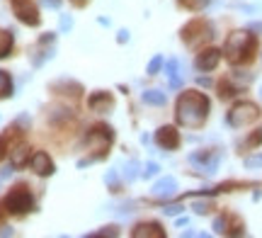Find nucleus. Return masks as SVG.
I'll return each instance as SVG.
<instances>
[{
  "instance_id": "obj_33",
  "label": "nucleus",
  "mask_w": 262,
  "mask_h": 238,
  "mask_svg": "<svg viewBox=\"0 0 262 238\" xmlns=\"http://www.w3.org/2000/svg\"><path fill=\"white\" fill-rule=\"evenodd\" d=\"M260 97H262V90H260Z\"/></svg>"
},
{
  "instance_id": "obj_25",
  "label": "nucleus",
  "mask_w": 262,
  "mask_h": 238,
  "mask_svg": "<svg viewBox=\"0 0 262 238\" xmlns=\"http://www.w3.org/2000/svg\"><path fill=\"white\" fill-rule=\"evenodd\" d=\"M117 233H119V231L114 229V226H107L104 231H97V233H93V236H95V238H100V236H117Z\"/></svg>"
},
{
  "instance_id": "obj_5",
  "label": "nucleus",
  "mask_w": 262,
  "mask_h": 238,
  "mask_svg": "<svg viewBox=\"0 0 262 238\" xmlns=\"http://www.w3.org/2000/svg\"><path fill=\"white\" fill-rule=\"evenodd\" d=\"M257 117H260V110H257L255 102H235L231 107V112H228V124L235 126V129H241V126L253 124Z\"/></svg>"
},
{
  "instance_id": "obj_9",
  "label": "nucleus",
  "mask_w": 262,
  "mask_h": 238,
  "mask_svg": "<svg viewBox=\"0 0 262 238\" xmlns=\"http://www.w3.org/2000/svg\"><path fill=\"white\" fill-rule=\"evenodd\" d=\"M29 165H32V170L37 172V175H41V178H47V175L54 172V161H51L49 153H44V151L34 153V156L29 158Z\"/></svg>"
},
{
  "instance_id": "obj_24",
  "label": "nucleus",
  "mask_w": 262,
  "mask_h": 238,
  "mask_svg": "<svg viewBox=\"0 0 262 238\" xmlns=\"http://www.w3.org/2000/svg\"><path fill=\"white\" fill-rule=\"evenodd\" d=\"M158 165H156V163H148V165H146V170H143V178H153V175H158Z\"/></svg>"
},
{
  "instance_id": "obj_22",
  "label": "nucleus",
  "mask_w": 262,
  "mask_h": 238,
  "mask_svg": "<svg viewBox=\"0 0 262 238\" xmlns=\"http://www.w3.org/2000/svg\"><path fill=\"white\" fill-rule=\"evenodd\" d=\"M219 88H221V97H231V95H235V88L231 85V83H226V80H224V83H221Z\"/></svg>"
},
{
  "instance_id": "obj_3",
  "label": "nucleus",
  "mask_w": 262,
  "mask_h": 238,
  "mask_svg": "<svg viewBox=\"0 0 262 238\" xmlns=\"http://www.w3.org/2000/svg\"><path fill=\"white\" fill-rule=\"evenodd\" d=\"M114 141V134L110 126H104V124H97V126H93L90 132H88V146L95 151L93 161H100V158H104L107 156V151H110V146H112Z\"/></svg>"
},
{
  "instance_id": "obj_29",
  "label": "nucleus",
  "mask_w": 262,
  "mask_h": 238,
  "mask_svg": "<svg viewBox=\"0 0 262 238\" xmlns=\"http://www.w3.org/2000/svg\"><path fill=\"white\" fill-rule=\"evenodd\" d=\"M180 211H182V207H180V204H172V207L165 209V214H180Z\"/></svg>"
},
{
  "instance_id": "obj_12",
  "label": "nucleus",
  "mask_w": 262,
  "mask_h": 238,
  "mask_svg": "<svg viewBox=\"0 0 262 238\" xmlns=\"http://www.w3.org/2000/svg\"><path fill=\"white\" fill-rule=\"evenodd\" d=\"M134 238H165V231L160 224H139L136 229L131 231Z\"/></svg>"
},
{
  "instance_id": "obj_28",
  "label": "nucleus",
  "mask_w": 262,
  "mask_h": 238,
  "mask_svg": "<svg viewBox=\"0 0 262 238\" xmlns=\"http://www.w3.org/2000/svg\"><path fill=\"white\" fill-rule=\"evenodd\" d=\"M47 8H61V0H41Z\"/></svg>"
},
{
  "instance_id": "obj_8",
  "label": "nucleus",
  "mask_w": 262,
  "mask_h": 238,
  "mask_svg": "<svg viewBox=\"0 0 262 238\" xmlns=\"http://www.w3.org/2000/svg\"><path fill=\"white\" fill-rule=\"evenodd\" d=\"M156 143H158L160 148H165V151L178 148V146H180L178 129H175V126H160L158 132H156Z\"/></svg>"
},
{
  "instance_id": "obj_6",
  "label": "nucleus",
  "mask_w": 262,
  "mask_h": 238,
  "mask_svg": "<svg viewBox=\"0 0 262 238\" xmlns=\"http://www.w3.org/2000/svg\"><path fill=\"white\" fill-rule=\"evenodd\" d=\"M211 39V25L206 19H192L187 27L182 29V41L187 47H199Z\"/></svg>"
},
{
  "instance_id": "obj_4",
  "label": "nucleus",
  "mask_w": 262,
  "mask_h": 238,
  "mask_svg": "<svg viewBox=\"0 0 262 238\" xmlns=\"http://www.w3.org/2000/svg\"><path fill=\"white\" fill-rule=\"evenodd\" d=\"M5 207H8L10 214L22 217V214L32 211V207H34V197H32V192H29L25 185H17V187H12V190L8 192V197H5Z\"/></svg>"
},
{
  "instance_id": "obj_10",
  "label": "nucleus",
  "mask_w": 262,
  "mask_h": 238,
  "mask_svg": "<svg viewBox=\"0 0 262 238\" xmlns=\"http://www.w3.org/2000/svg\"><path fill=\"white\" fill-rule=\"evenodd\" d=\"M219 61H221V51H219V49H204V51L196 56L194 66L199 68V71H214V68L219 66Z\"/></svg>"
},
{
  "instance_id": "obj_17",
  "label": "nucleus",
  "mask_w": 262,
  "mask_h": 238,
  "mask_svg": "<svg viewBox=\"0 0 262 238\" xmlns=\"http://www.w3.org/2000/svg\"><path fill=\"white\" fill-rule=\"evenodd\" d=\"M178 71H180V63H178V61H175V58H170V63H168L170 88H180V85H182V78L178 76Z\"/></svg>"
},
{
  "instance_id": "obj_7",
  "label": "nucleus",
  "mask_w": 262,
  "mask_h": 238,
  "mask_svg": "<svg viewBox=\"0 0 262 238\" xmlns=\"http://www.w3.org/2000/svg\"><path fill=\"white\" fill-rule=\"evenodd\" d=\"M12 10L22 25H29V27H37L41 17H39V10L34 5V0H12Z\"/></svg>"
},
{
  "instance_id": "obj_21",
  "label": "nucleus",
  "mask_w": 262,
  "mask_h": 238,
  "mask_svg": "<svg viewBox=\"0 0 262 238\" xmlns=\"http://www.w3.org/2000/svg\"><path fill=\"white\" fill-rule=\"evenodd\" d=\"M209 209H214V204H211V202H196V204H194L196 214H206Z\"/></svg>"
},
{
  "instance_id": "obj_32",
  "label": "nucleus",
  "mask_w": 262,
  "mask_h": 238,
  "mask_svg": "<svg viewBox=\"0 0 262 238\" xmlns=\"http://www.w3.org/2000/svg\"><path fill=\"white\" fill-rule=\"evenodd\" d=\"M73 3H75V5H83V3H85V0H73Z\"/></svg>"
},
{
  "instance_id": "obj_31",
  "label": "nucleus",
  "mask_w": 262,
  "mask_h": 238,
  "mask_svg": "<svg viewBox=\"0 0 262 238\" xmlns=\"http://www.w3.org/2000/svg\"><path fill=\"white\" fill-rule=\"evenodd\" d=\"M5 148H8V146H5V136H0V158L5 156Z\"/></svg>"
},
{
  "instance_id": "obj_27",
  "label": "nucleus",
  "mask_w": 262,
  "mask_h": 238,
  "mask_svg": "<svg viewBox=\"0 0 262 238\" xmlns=\"http://www.w3.org/2000/svg\"><path fill=\"white\" fill-rule=\"evenodd\" d=\"M260 141H262V132H257V134H253V136H250V141H248V143H250V146H257Z\"/></svg>"
},
{
  "instance_id": "obj_1",
  "label": "nucleus",
  "mask_w": 262,
  "mask_h": 238,
  "mask_svg": "<svg viewBox=\"0 0 262 238\" xmlns=\"http://www.w3.org/2000/svg\"><path fill=\"white\" fill-rule=\"evenodd\" d=\"M209 97L204 93H196V90H187L182 93L178 100V107H175V117L182 126L187 129H199L202 124L206 122L209 117Z\"/></svg>"
},
{
  "instance_id": "obj_18",
  "label": "nucleus",
  "mask_w": 262,
  "mask_h": 238,
  "mask_svg": "<svg viewBox=\"0 0 262 238\" xmlns=\"http://www.w3.org/2000/svg\"><path fill=\"white\" fill-rule=\"evenodd\" d=\"M143 102L146 105H165V95L160 90H146L143 93Z\"/></svg>"
},
{
  "instance_id": "obj_30",
  "label": "nucleus",
  "mask_w": 262,
  "mask_h": 238,
  "mask_svg": "<svg viewBox=\"0 0 262 238\" xmlns=\"http://www.w3.org/2000/svg\"><path fill=\"white\" fill-rule=\"evenodd\" d=\"M10 175H12V170H10V168H5V170L0 172V182H5L10 178Z\"/></svg>"
},
{
  "instance_id": "obj_14",
  "label": "nucleus",
  "mask_w": 262,
  "mask_h": 238,
  "mask_svg": "<svg viewBox=\"0 0 262 238\" xmlns=\"http://www.w3.org/2000/svg\"><path fill=\"white\" fill-rule=\"evenodd\" d=\"M29 146L27 143H17L15 148H12V168H22V165H27L29 163Z\"/></svg>"
},
{
  "instance_id": "obj_19",
  "label": "nucleus",
  "mask_w": 262,
  "mask_h": 238,
  "mask_svg": "<svg viewBox=\"0 0 262 238\" xmlns=\"http://www.w3.org/2000/svg\"><path fill=\"white\" fill-rule=\"evenodd\" d=\"M180 3H182L185 8H189V10H202L209 0H180Z\"/></svg>"
},
{
  "instance_id": "obj_2",
  "label": "nucleus",
  "mask_w": 262,
  "mask_h": 238,
  "mask_svg": "<svg viewBox=\"0 0 262 238\" xmlns=\"http://www.w3.org/2000/svg\"><path fill=\"white\" fill-rule=\"evenodd\" d=\"M255 49H257V39L250 34V32H233L231 37L226 39L224 47V56L233 63V66H241V63H248L250 58L255 56Z\"/></svg>"
},
{
  "instance_id": "obj_23",
  "label": "nucleus",
  "mask_w": 262,
  "mask_h": 238,
  "mask_svg": "<svg viewBox=\"0 0 262 238\" xmlns=\"http://www.w3.org/2000/svg\"><path fill=\"white\" fill-rule=\"evenodd\" d=\"M160 66H163V58H160V56H156V58H153V61H150V63H148V73H150V76H153V73H158V71H160Z\"/></svg>"
},
{
  "instance_id": "obj_26",
  "label": "nucleus",
  "mask_w": 262,
  "mask_h": 238,
  "mask_svg": "<svg viewBox=\"0 0 262 238\" xmlns=\"http://www.w3.org/2000/svg\"><path fill=\"white\" fill-rule=\"evenodd\" d=\"M136 168H139V163L131 161L129 165H126V178H131V180H134V178H136Z\"/></svg>"
},
{
  "instance_id": "obj_13",
  "label": "nucleus",
  "mask_w": 262,
  "mask_h": 238,
  "mask_svg": "<svg viewBox=\"0 0 262 238\" xmlns=\"http://www.w3.org/2000/svg\"><path fill=\"white\" fill-rule=\"evenodd\" d=\"M175 190H178L175 178H163V180H158L153 185V194L156 197H170V194H175Z\"/></svg>"
},
{
  "instance_id": "obj_15",
  "label": "nucleus",
  "mask_w": 262,
  "mask_h": 238,
  "mask_svg": "<svg viewBox=\"0 0 262 238\" xmlns=\"http://www.w3.org/2000/svg\"><path fill=\"white\" fill-rule=\"evenodd\" d=\"M12 44H15L12 32H8V29H0V58H5L10 51H12Z\"/></svg>"
},
{
  "instance_id": "obj_20",
  "label": "nucleus",
  "mask_w": 262,
  "mask_h": 238,
  "mask_svg": "<svg viewBox=\"0 0 262 238\" xmlns=\"http://www.w3.org/2000/svg\"><path fill=\"white\" fill-rule=\"evenodd\" d=\"M245 168H262V153L260 156H250V158H245Z\"/></svg>"
},
{
  "instance_id": "obj_11",
  "label": "nucleus",
  "mask_w": 262,
  "mask_h": 238,
  "mask_svg": "<svg viewBox=\"0 0 262 238\" xmlns=\"http://www.w3.org/2000/svg\"><path fill=\"white\" fill-rule=\"evenodd\" d=\"M88 105H90V110H93V112H110V110L114 107V100H112V95H110V93L100 90V93H93V95H90Z\"/></svg>"
},
{
  "instance_id": "obj_16",
  "label": "nucleus",
  "mask_w": 262,
  "mask_h": 238,
  "mask_svg": "<svg viewBox=\"0 0 262 238\" xmlns=\"http://www.w3.org/2000/svg\"><path fill=\"white\" fill-rule=\"evenodd\" d=\"M10 95H12V78L5 71H0V100H5Z\"/></svg>"
}]
</instances>
